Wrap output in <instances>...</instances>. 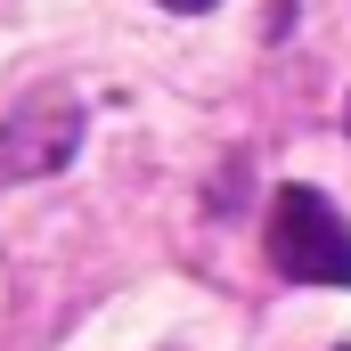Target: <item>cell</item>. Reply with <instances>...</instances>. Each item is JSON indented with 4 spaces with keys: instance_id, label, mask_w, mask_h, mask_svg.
Segmentation results:
<instances>
[{
    "instance_id": "obj_2",
    "label": "cell",
    "mask_w": 351,
    "mask_h": 351,
    "mask_svg": "<svg viewBox=\"0 0 351 351\" xmlns=\"http://www.w3.org/2000/svg\"><path fill=\"white\" fill-rule=\"evenodd\" d=\"M82 147V106L74 98H33L25 114L0 123V180H49Z\"/></svg>"
},
{
    "instance_id": "obj_1",
    "label": "cell",
    "mask_w": 351,
    "mask_h": 351,
    "mask_svg": "<svg viewBox=\"0 0 351 351\" xmlns=\"http://www.w3.org/2000/svg\"><path fill=\"white\" fill-rule=\"evenodd\" d=\"M269 262L294 286H351V229L319 188H278L269 204Z\"/></svg>"
},
{
    "instance_id": "obj_3",
    "label": "cell",
    "mask_w": 351,
    "mask_h": 351,
    "mask_svg": "<svg viewBox=\"0 0 351 351\" xmlns=\"http://www.w3.org/2000/svg\"><path fill=\"white\" fill-rule=\"evenodd\" d=\"M156 8H172V16H204L213 0H156Z\"/></svg>"
},
{
    "instance_id": "obj_4",
    "label": "cell",
    "mask_w": 351,
    "mask_h": 351,
    "mask_svg": "<svg viewBox=\"0 0 351 351\" xmlns=\"http://www.w3.org/2000/svg\"><path fill=\"white\" fill-rule=\"evenodd\" d=\"M343 123H351V106H343Z\"/></svg>"
}]
</instances>
